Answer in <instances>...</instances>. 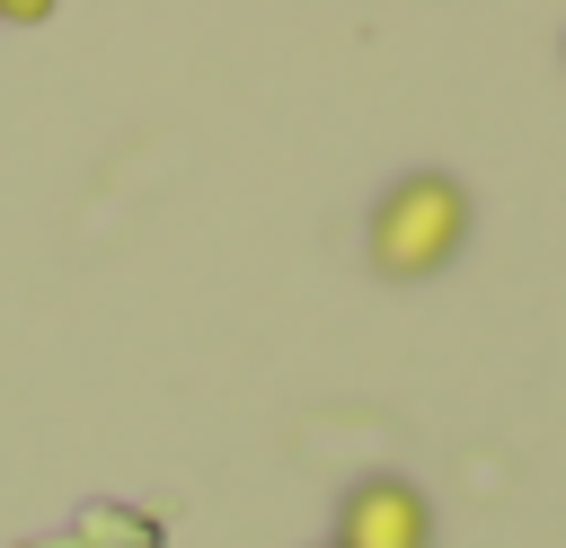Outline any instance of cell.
Here are the masks:
<instances>
[{
    "label": "cell",
    "mask_w": 566,
    "mask_h": 548,
    "mask_svg": "<svg viewBox=\"0 0 566 548\" xmlns=\"http://www.w3.org/2000/svg\"><path fill=\"white\" fill-rule=\"evenodd\" d=\"M469 221H478L469 186H460L451 168H416V177H398V186L371 203L363 256H371V274H389V283H424V274H442V265L469 247Z\"/></svg>",
    "instance_id": "cell-1"
},
{
    "label": "cell",
    "mask_w": 566,
    "mask_h": 548,
    "mask_svg": "<svg viewBox=\"0 0 566 548\" xmlns=\"http://www.w3.org/2000/svg\"><path fill=\"white\" fill-rule=\"evenodd\" d=\"M327 548H433V504L407 477H363V486H345Z\"/></svg>",
    "instance_id": "cell-2"
}]
</instances>
